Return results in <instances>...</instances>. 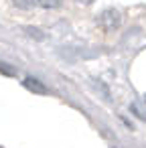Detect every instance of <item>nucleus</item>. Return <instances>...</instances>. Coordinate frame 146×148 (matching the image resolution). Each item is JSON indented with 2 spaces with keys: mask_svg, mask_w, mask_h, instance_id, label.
<instances>
[{
  "mask_svg": "<svg viewBox=\"0 0 146 148\" xmlns=\"http://www.w3.org/2000/svg\"><path fill=\"white\" fill-rule=\"evenodd\" d=\"M23 83H25L27 89H31V91H35V93H47V87H45L43 83H39L37 79H33V77H27Z\"/></svg>",
  "mask_w": 146,
  "mask_h": 148,
  "instance_id": "f03ea898",
  "label": "nucleus"
},
{
  "mask_svg": "<svg viewBox=\"0 0 146 148\" xmlns=\"http://www.w3.org/2000/svg\"><path fill=\"white\" fill-rule=\"evenodd\" d=\"M37 4H41L43 8H57L61 4V0H37Z\"/></svg>",
  "mask_w": 146,
  "mask_h": 148,
  "instance_id": "20e7f679",
  "label": "nucleus"
},
{
  "mask_svg": "<svg viewBox=\"0 0 146 148\" xmlns=\"http://www.w3.org/2000/svg\"><path fill=\"white\" fill-rule=\"evenodd\" d=\"M77 2H79V4H85V6H87V4H91V2H93V0H77Z\"/></svg>",
  "mask_w": 146,
  "mask_h": 148,
  "instance_id": "39448f33",
  "label": "nucleus"
},
{
  "mask_svg": "<svg viewBox=\"0 0 146 148\" xmlns=\"http://www.w3.org/2000/svg\"><path fill=\"white\" fill-rule=\"evenodd\" d=\"M97 25H99L104 31H116V29L122 25V12L116 10V8H108V10H104V12L97 16Z\"/></svg>",
  "mask_w": 146,
  "mask_h": 148,
  "instance_id": "f257e3e1",
  "label": "nucleus"
},
{
  "mask_svg": "<svg viewBox=\"0 0 146 148\" xmlns=\"http://www.w3.org/2000/svg\"><path fill=\"white\" fill-rule=\"evenodd\" d=\"M12 2H14V6H16V8L29 10V8H33V6L37 4V0H12Z\"/></svg>",
  "mask_w": 146,
  "mask_h": 148,
  "instance_id": "7ed1b4c3",
  "label": "nucleus"
}]
</instances>
